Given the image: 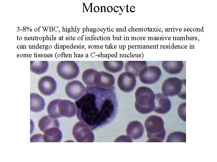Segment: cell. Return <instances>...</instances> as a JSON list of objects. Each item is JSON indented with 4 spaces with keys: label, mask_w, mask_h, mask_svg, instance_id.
<instances>
[{
    "label": "cell",
    "mask_w": 217,
    "mask_h": 162,
    "mask_svg": "<svg viewBox=\"0 0 217 162\" xmlns=\"http://www.w3.org/2000/svg\"><path fill=\"white\" fill-rule=\"evenodd\" d=\"M171 107V102L167 96L163 94H155L153 111L161 114H165L169 112Z\"/></svg>",
    "instance_id": "11"
},
{
    "label": "cell",
    "mask_w": 217,
    "mask_h": 162,
    "mask_svg": "<svg viewBox=\"0 0 217 162\" xmlns=\"http://www.w3.org/2000/svg\"><path fill=\"white\" fill-rule=\"evenodd\" d=\"M186 103L184 102L180 105L178 108V113L180 117L184 121L186 122Z\"/></svg>",
    "instance_id": "25"
},
{
    "label": "cell",
    "mask_w": 217,
    "mask_h": 162,
    "mask_svg": "<svg viewBox=\"0 0 217 162\" xmlns=\"http://www.w3.org/2000/svg\"><path fill=\"white\" fill-rule=\"evenodd\" d=\"M65 92L69 97L76 100L85 94L86 88L80 81L74 80L67 84L65 87Z\"/></svg>",
    "instance_id": "8"
},
{
    "label": "cell",
    "mask_w": 217,
    "mask_h": 162,
    "mask_svg": "<svg viewBox=\"0 0 217 162\" xmlns=\"http://www.w3.org/2000/svg\"><path fill=\"white\" fill-rule=\"evenodd\" d=\"M44 142L43 135L40 134L33 136L30 138V142Z\"/></svg>",
    "instance_id": "26"
},
{
    "label": "cell",
    "mask_w": 217,
    "mask_h": 162,
    "mask_svg": "<svg viewBox=\"0 0 217 162\" xmlns=\"http://www.w3.org/2000/svg\"><path fill=\"white\" fill-rule=\"evenodd\" d=\"M27 37H25V40H27Z\"/></svg>",
    "instance_id": "34"
},
{
    "label": "cell",
    "mask_w": 217,
    "mask_h": 162,
    "mask_svg": "<svg viewBox=\"0 0 217 162\" xmlns=\"http://www.w3.org/2000/svg\"><path fill=\"white\" fill-rule=\"evenodd\" d=\"M97 72L96 70L92 69L85 70L83 72L82 76L84 83L87 86H95L94 77Z\"/></svg>",
    "instance_id": "21"
},
{
    "label": "cell",
    "mask_w": 217,
    "mask_h": 162,
    "mask_svg": "<svg viewBox=\"0 0 217 162\" xmlns=\"http://www.w3.org/2000/svg\"><path fill=\"white\" fill-rule=\"evenodd\" d=\"M162 74L160 68L155 66L146 67L140 72L139 78L143 83L151 84L154 83L160 78Z\"/></svg>",
    "instance_id": "7"
},
{
    "label": "cell",
    "mask_w": 217,
    "mask_h": 162,
    "mask_svg": "<svg viewBox=\"0 0 217 162\" xmlns=\"http://www.w3.org/2000/svg\"><path fill=\"white\" fill-rule=\"evenodd\" d=\"M147 67L145 61H129L126 63L125 69L127 72L133 74L135 77L139 76L141 71Z\"/></svg>",
    "instance_id": "15"
},
{
    "label": "cell",
    "mask_w": 217,
    "mask_h": 162,
    "mask_svg": "<svg viewBox=\"0 0 217 162\" xmlns=\"http://www.w3.org/2000/svg\"><path fill=\"white\" fill-rule=\"evenodd\" d=\"M37 28H35V29H34V31H35V32L37 31Z\"/></svg>",
    "instance_id": "32"
},
{
    "label": "cell",
    "mask_w": 217,
    "mask_h": 162,
    "mask_svg": "<svg viewBox=\"0 0 217 162\" xmlns=\"http://www.w3.org/2000/svg\"><path fill=\"white\" fill-rule=\"evenodd\" d=\"M48 67V63L47 61H40L30 62V70L34 73L37 74H41L45 72Z\"/></svg>",
    "instance_id": "22"
},
{
    "label": "cell",
    "mask_w": 217,
    "mask_h": 162,
    "mask_svg": "<svg viewBox=\"0 0 217 162\" xmlns=\"http://www.w3.org/2000/svg\"><path fill=\"white\" fill-rule=\"evenodd\" d=\"M57 71L58 75L66 80L76 78L80 71L77 63L73 61H61L58 64Z\"/></svg>",
    "instance_id": "5"
},
{
    "label": "cell",
    "mask_w": 217,
    "mask_h": 162,
    "mask_svg": "<svg viewBox=\"0 0 217 162\" xmlns=\"http://www.w3.org/2000/svg\"><path fill=\"white\" fill-rule=\"evenodd\" d=\"M35 40H38L37 38H38V37H36V36H35Z\"/></svg>",
    "instance_id": "30"
},
{
    "label": "cell",
    "mask_w": 217,
    "mask_h": 162,
    "mask_svg": "<svg viewBox=\"0 0 217 162\" xmlns=\"http://www.w3.org/2000/svg\"><path fill=\"white\" fill-rule=\"evenodd\" d=\"M103 64L106 70L112 73L120 71L122 69L124 65L122 61H104Z\"/></svg>",
    "instance_id": "20"
},
{
    "label": "cell",
    "mask_w": 217,
    "mask_h": 162,
    "mask_svg": "<svg viewBox=\"0 0 217 162\" xmlns=\"http://www.w3.org/2000/svg\"><path fill=\"white\" fill-rule=\"evenodd\" d=\"M42 28H43V29H44V31H45V29L44 28V27H42ZM45 29L46 28V27H45Z\"/></svg>",
    "instance_id": "38"
},
{
    "label": "cell",
    "mask_w": 217,
    "mask_h": 162,
    "mask_svg": "<svg viewBox=\"0 0 217 162\" xmlns=\"http://www.w3.org/2000/svg\"><path fill=\"white\" fill-rule=\"evenodd\" d=\"M115 142H132L131 138L128 136H121L118 137Z\"/></svg>",
    "instance_id": "27"
},
{
    "label": "cell",
    "mask_w": 217,
    "mask_h": 162,
    "mask_svg": "<svg viewBox=\"0 0 217 162\" xmlns=\"http://www.w3.org/2000/svg\"><path fill=\"white\" fill-rule=\"evenodd\" d=\"M30 39H31V38H30V37H29L28 38V39L29 40H30Z\"/></svg>",
    "instance_id": "35"
},
{
    "label": "cell",
    "mask_w": 217,
    "mask_h": 162,
    "mask_svg": "<svg viewBox=\"0 0 217 162\" xmlns=\"http://www.w3.org/2000/svg\"><path fill=\"white\" fill-rule=\"evenodd\" d=\"M57 86L55 80L52 77L48 76L41 78L38 83L39 91L46 96H49L53 94L56 90Z\"/></svg>",
    "instance_id": "10"
},
{
    "label": "cell",
    "mask_w": 217,
    "mask_h": 162,
    "mask_svg": "<svg viewBox=\"0 0 217 162\" xmlns=\"http://www.w3.org/2000/svg\"><path fill=\"white\" fill-rule=\"evenodd\" d=\"M23 28L24 29H25V28H26V27H23Z\"/></svg>",
    "instance_id": "37"
},
{
    "label": "cell",
    "mask_w": 217,
    "mask_h": 162,
    "mask_svg": "<svg viewBox=\"0 0 217 162\" xmlns=\"http://www.w3.org/2000/svg\"><path fill=\"white\" fill-rule=\"evenodd\" d=\"M115 81V78L112 74L104 71L98 72L94 77L95 86L105 88L113 86Z\"/></svg>",
    "instance_id": "13"
},
{
    "label": "cell",
    "mask_w": 217,
    "mask_h": 162,
    "mask_svg": "<svg viewBox=\"0 0 217 162\" xmlns=\"http://www.w3.org/2000/svg\"><path fill=\"white\" fill-rule=\"evenodd\" d=\"M136 84L135 76L129 72H124L119 76L118 85L119 88L125 92H130L134 89Z\"/></svg>",
    "instance_id": "9"
},
{
    "label": "cell",
    "mask_w": 217,
    "mask_h": 162,
    "mask_svg": "<svg viewBox=\"0 0 217 162\" xmlns=\"http://www.w3.org/2000/svg\"><path fill=\"white\" fill-rule=\"evenodd\" d=\"M43 41H44V40H46V38L45 37H43Z\"/></svg>",
    "instance_id": "29"
},
{
    "label": "cell",
    "mask_w": 217,
    "mask_h": 162,
    "mask_svg": "<svg viewBox=\"0 0 217 162\" xmlns=\"http://www.w3.org/2000/svg\"><path fill=\"white\" fill-rule=\"evenodd\" d=\"M58 108L60 117L62 116L72 117L77 113V108L75 104L69 100L59 99Z\"/></svg>",
    "instance_id": "12"
},
{
    "label": "cell",
    "mask_w": 217,
    "mask_h": 162,
    "mask_svg": "<svg viewBox=\"0 0 217 162\" xmlns=\"http://www.w3.org/2000/svg\"><path fill=\"white\" fill-rule=\"evenodd\" d=\"M23 31L24 32H25V31H26V29H24L23 30Z\"/></svg>",
    "instance_id": "36"
},
{
    "label": "cell",
    "mask_w": 217,
    "mask_h": 162,
    "mask_svg": "<svg viewBox=\"0 0 217 162\" xmlns=\"http://www.w3.org/2000/svg\"><path fill=\"white\" fill-rule=\"evenodd\" d=\"M27 29H29V28H28V27H27Z\"/></svg>",
    "instance_id": "40"
},
{
    "label": "cell",
    "mask_w": 217,
    "mask_h": 162,
    "mask_svg": "<svg viewBox=\"0 0 217 162\" xmlns=\"http://www.w3.org/2000/svg\"><path fill=\"white\" fill-rule=\"evenodd\" d=\"M162 65L164 69L171 74H178L181 72L184 64L182 61H163Z\"/></svg>",
    "instance_id": "16"
},
{
    "label": "cell",
    "mask_w": 217,
    "mask_h": 162,
    "mask_svg": "<svg viewBox=\"0 0 217 162\" xmlns=\"http://www.w3.org/2000/svg\"><path fill=\"white\" fill-rule=\"evenodd\" d=\"M107 9L108 11L109 12H112V8L111 6H109Z\"/></svg>",
    "instance_id": "28"
},
{
    "label": "cell",
    "mask_w": 217,
    "mask_h": 162,
    "mask_svg": "<svg viewBox=\"0 0 217 162\" xmlns=\"http://www.w3.org/2000/svg\"><path fill=\"white\" fill-rule=\"evenodd\" d=\"M44 133L43 139L44 142H58L61 140L62 134L59 128H51Z\"/></svg>",
    "instance_id": "18"
},
{
    "label": "cell",
    "mask_w": 217,
    "mask_h": 162,
    "mask_svg": "<svg viewBox=\"0 0 217 162\" xmlns=\"http://www.w3.org/2000/svg\"><path fill=\"white\" fill-rule=\"evenodd\" d=\"M135 94V106L138 112L147 114L153 110L155 94L151 89L147 87L141 86L137 89Z\"/></svg>",
    "instance_id": "2"
},
{
    "label": "cell",
    "mask_w": 217,
    "mask_h": 162,
    "mask_svg": "<svg viewBox=\"0 0 217 162\" xmlns=\"http://www.w3.org/2000/svg\"><path fill=\"white\" fill-rule=\"evenodd\" d=\"M43 98L38 94L32 93L30 94V110L32 112H39L42 110L45 106Z\"/></svg>",
    "instance_id": "19"
},
{
    "label": "cell",
    "mask_w": 217,
    "mask_h": 162,
    "mask_svg": "<svg viewBox=\"0 0 217 162\" xmlns=\"http://www.w3.org/2000/svg\"><path fill=\"white\" fill-rule=\"evenodd\" d=\"M46 47H47V46H46Z\"/></svg>",
    "instance_id": "41"
},
{
    "label": "cell",
    "mask_w": 217,
    "mask_h": 162,
    "mask_svg": "<svg viewBox=\"0 0 217 162\" xmlns=\"http://www.w3.org/2000/svg\"><path fill=\"white\" fill-rule=\"evenodd\" d=\"M185 80H181L176 77H170L163 82L162 90L163 94L167 96L177 95L186 99Z\"/></svg>",
    "instance_id": "4"
},
{
    "label": "cell",
    "mask_w": 217,
    "mask_h": 162,
    "mask_svg": "<svg viewBox=\"0 0 217 162\" xmlns=\"http://www.w3.org/2000/svg\"><path fill=\"white\" fill-rule=\"evenodd\" d=\"M75 104L77 118L92 130L110 123L117 112L118 104L114 86L105 88L87 86L85 94L76 100Z\"/></svg>",
    "instance_id": "1"
},
{
    "label": "cell",
    "mask_w": 217,
    "mask_h": 162,
    "mask_svg": "<svg viewBox=\"0 0 217 162\" xmlns=\"http://www.w3.org/2000/svg\"><path fill=\"white\" fill-rule=\"evenodd\" d=\"M185 133L181 132H175L170 134L168 137L166 142H186Z\"/></svg>",
    "instance_id": "23"
},
{
    "label": "cell",
    "mask_w": 217,
    "mask_h": 162,
    "mask_svg": "<svg viewBox=\"0 0 217 162\" xmlns=\"http://www.w3.org/2000/svg\"><path fill=\"white\" fill-rule=\"evenodd\" d=\"M59 99L51 101L48 106L47 111L50 116L54 118H60L58 111V105Z\"/></svg>",
    "instance_id": "24"
},
{
    "label": "cell",
    "mask_w": 217,
    "mask_h": 162,
    "mask_svg": "<svg viewBox=\"0 0 217 162\" xmlns=\"http://www.w3.org/2000/svg\"><path fill=\"white\" fill-rule=\"evenodd\" d=\"M30 32H31V31H32V29H30Z\"/></svg>",
    "instance_id": "39"
},
{
    "label": "cell",
    "mask_w": 217,
    "mask_h": 162,
    "mask_svg": "<svg viewBox=\"0 0 217 162\" xmlns=\"http://www.w3.org/2000/svg\"><path fill=\"white\" fill-rule=\"evenodd\" d=\"M22 39V37H20L19 38V39L20 40H21Z\"/></svg>",
    "instance_id": "31"
},
{
    "label": "cell",
    "mask_w": 217,
    "mask_h": 162,
    "mask_svg": "<svg viewBox=\"0 0 217 162\" xmlns=\"http://www.w3.org/2000/svg\"><path fill=\"white\" fill-rule=\"evenodd\" d=\"M144 132V128L140 122L135 121L131 122L128 125L126 129L127 136L131 139L135 140L140 138Z\"/></svg>",
    "instance_id": "14"
},
{
    "label": "cell",
    "mask_w": 217,
    "mask_h": 162,
    "mask_svg": "<svg viewBox=\"0 0 217 162\" xmlns=\"http://www.w3.org/2000/svg\"><path fill=\"white\" fill-rule=\"evenodd\" d=\"M72 134L77 142H92L94 140V135L90 127L82 122H79L74 125Z\"/></svg>",
    "instance_id": "6"
},
{
    "label": "cell",
    "mask_w": 217,
    "mask_h": 162,
    "mask_svg": "<svg viewBox=\"0 0 217 162\" xmlns=\"http://www.w3.org/2000/svg\"><path fill=\"white\" fill-rule=\"evenodd\" d=\"M163 119L155 115L149 117L145 123V126L149 139L147 142H161L164 140L165 130Z\"/></svg>",
    "instance_id": "3"
},
{
    "label": "cell",
    "mask_w": 217,
    "mask_h": 162,
    "mask_svg": "<svg viewBox=\"0 0 217 162\" xmlns=\"http://www.w3.org/2000/svg\"><path fill=\"white\" fill-rule=\"evenodd\" d=\"M39 39L40 40H41L42 39V38L41 37H40L39 38Z\"/></svg>",
    "instance_id": "33"
},
{
    "label": "cell",
    "mask_w": 217,
    "mask_h": 162,
    "mask_svg": "<svg viewBox=\"0 0 217 162\" xmlns=\"http://www.w3.org/2000/svg\"><path fill=\"white\" fill-rule=\"evenodd\" d=\"M38 126L40 130L44 132L46 130L51 128H59V124L57 118L52 117L49 115L46 116L40 119Z\"/></svg>",
    "instance_id": "17"
}]
</instances>
